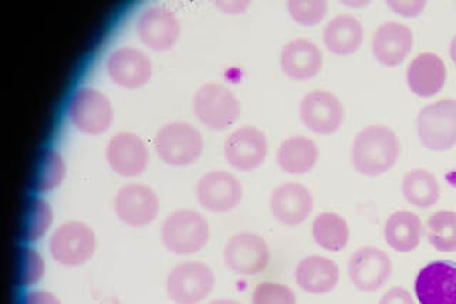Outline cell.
Returning <instances> with one entry per match:
<instances>
[{"label":"cell","instance_id":"obj_1","mask_svg":"<svg viewBox=\"0 0 456 304\" xmlns=\"http://www.w3.org/2000/svg\"><path fill=\"white\" fill-rule=\"evenodd\" d=\"M401 156V142L395 132L385 125L361 130L351 147V161L361 175L379 177L392 170Z\"/></svg>","mask_w":456,"mask_h":304},{"label":"cell","instance_id":"obj_2","mask_svg":"<svg viewBox=\"0 0 456 304\" xmlns=\"http://www.w3.org/2000/svg\"><path fill=\"white\" fill-rule=\"evenodd\" d=\"M210 236L208 220L194 209H175L161 223V244L175 256L196 255L206 248Z\"/></svg>","mask_w":456,"mask_h":304},{"label":"cell","instance_id":"obj_3","mask_svg":"<svg viewBox=\"0 0 456 304\" xmlns=\"http://www.w3.org/2000/svg\"><path fill=\"white\" fill-rule=\"evenodd\" d=\"M153 147L161 163L171 168H187L203 156V134L185 121H171L157 130Z\"/></svg>","mask_w":456,"mask_h":304},{"label":"cell","instance_id":"obj_4","mask_svg":"<svg viewBox=\"0 0 456 304\" xmlns=\"http://www.w3.org/2000/svg\"><path fill=\"white\" fill-rule=\"evenodd\" d=\"M97 251L96 232L82 220H68L49 237V253L64 268H78L92 260Z\"/></svg>","mask_w":456,"mask_h":304},{"label":"cell","instance_id":"obj_5","mask_svg":"<svg viewBox=\"0 0 456 304\" xmlns=\"http://www.w3.org/2000/svg\"><path fill=\"white\" fill-rule=\"evenodd\" d=\"M192 111L204 127L224 132L239 120L241 104L227 85L206 83L192 97Z\"/></svg>","mask_w":456,"mask_h":304},{"label":"cell","instance_id":"obj_6","mask_svg":"<svg viewBox=\"0 0 456 304\" xmlns=\"http://www.w3.org/2000/svg\"><path fill=\"white\" fill-rule=\"evenodd\" d=\"M68 117L78 132L99 137L113 124V104L104 92L94 87H80L69 100Z\"/></svg>","mask_w":456,"mask_h":304},{"label":"cell","instance_id":"obj_7","mask_svg":"<svg viewBox=\"0 0 456 304\" xmlns=\"http://www.w3.org/2000/svg\"><path fill=\"white\" fill-rule=\"evenodd\" d=\"M216 286L210 266L199 260L177 263L166 277V294L175 304H201Z\"/></svg>","mask_w":456,"mask_h":304},{"label":"cell","instance_id":"obj_8","mask_svg":"<svg viewBox=\"0 0 456 304\" xmlns=\"http://www.w3.org/2000/svg\"><path fill=\"white\" fill-rule=\"evenodd\" d=\"M417 132L425 148L448 151L456 146V100L446 99L420 110Z\"/></svg>","mask_w":456,"mask_h":304},{"label":"cell","instance_id":"obj_9","mask_svg":"<svg viewBox=\"0 0 456 304\" xmlns=\"http://www.w3.org/2000/svg\"><path fill=\"white\" fill-rule=\"evenodd\" d=\"M114 215L128 228H146L160 213V198L153 188L132 182L118 188L113 199Z\"/></svg>","mask_w":456,"mask_h":304},{"label":"cell","instance_id":"obj_10","mask_svg":"<svg viewBox=\"0 0 456 304\" xmlns=\"http://www.w3.org/2000/svg\"><path fill=\"white\" fill-rule=\"evenodd\" d=\"M270 246L261 235L239 232L225 244L223 260L228 269L241 276H256L270 265Z\"/></svg>","mask_w":456,"mask_h":304},{"label":"cell","instance_id":"obj_11","mask_svg":"<svg viewBox=\"0 0 456 304\" xmlns=\"http://www.w3.org/2000/svg\"><path fill=\"white\" fill-rule=\"evenodd\" d=\"M140 42L154 52H167L177 44L182 23L177 14L164 4H151L140 13L135 21Z\"/></svg>","mask_w":456,"mask_h":304},{"label":"cell","instance_id":"obj_12","mask_svg":"<svg viewBox=\"0 0 456 304\" xmlns=\"http://www.w3.org/2000/svg\"><path fill=\"white\" fill-rule=\"evenodd\" d=\"M242 196H244V189L241 182L234 173L228 171H208L197 180V202L208 212H232L241 204Z\"/></svg>","mask_w":456,"mask_h":304},{"label":"cell","instance_id":"obj_13","mask_svg":"<svg viewBox=\"0 0 456 304\" xmlns=\"http://www.w3.org/2000/svg\"><path fill=\"white\" fill-rule=\"evenodd\" d=\"M104 156L109 168L121 178L140 177L149 168V147L134 132L114 134L107 142Z\"/></svg>","mask_w":456,"mask_h":304},{"label":"cell","instance_id":"obj_14","mask_svg":"<svg viewBox=\"0 0 456 304\" xmlns=\"http://www.w3.org/2000/svg\"><path fill=\"white\" fill-rule=\"evenodd\" d=\"M346 110L341 100L327 90L306 92L299 103V118L311 132L331 135L342 125Z\"/></svg>","mask_w":456,"mask_h":304},{"label":"cell","instance_id":"obj_15","mask_svg":"<svg viewBox=\"0 0 456 304\" xmlns=\"http://www.w3.org/2000/svg\"><path fill=\"white\" fill-rule=\"evenodd\" d=\"M268 156L267 135L256 127L244 125L228 135L224 156L228 165L240 172H251L265 163Z\"/></svg>","mask_w":456,"mask_h":304},{"label":"cell","instance_id":"obj_16","mask_svg":"<svg viewBox=\"0 0 456 304\" xmlns=\"http://www.w3.org/2000/svg\"><path fill=\"white\" fill-rule=\"evenodd\" d=\"M106 71L120 89L139 90L151 80L153 63L142 49L118 47L107 57Z\"/></svg>","mask_w":456,"mask_h":304},{"label":"cell","instance_id":"obj_17","mask_svg":"<svg viewBox=\"0 0 456 304\" xmlns=\"http://www.w3.org/2000/svg\"><path fill=\"white\" fill-rule=\"evenodd\" d=\"M392 260L387 252L374 246H363L354 252L348 262V277L358 291L370 293L388 284Z\"/></svg>","mask_w":456,"mask_h":304},{"label":"cell","instance_id":"obj_18","mask_svg":"<svg viewBox=\"0 0 456 304\" xmlns=\"http://www.w3.org/2000/svg\"><path fill=\"white\" fill-rule=\"evenodd\" d=\"M419 304H456V262L435 260L424 266L415 279Z\"/></svg>","mask_w":456,"mask_h":304},{"label":"cell","instance_id":"obj_19","mask_svg":"<svg viewBox=\"0 0 456 304\" xmlns=\"http://www.w3.org/2000/svg\"><path fill=\"white\" fill-rule=\"evenodd\" d=\"M270 211L284 227H299L314 211V196L305 185L285 182L274 188L270 196Z\"/></svg>","mask_w":456,"mask_h":304},{"label":"cell","instance_id":"obj_20","mask_svg":"<svg viewBox=\"0 0 456 304\" xmlns=\"http://www.w3.org/2000/svg\"><path fill=\"white\" fill-rule=\"evenodd\" d=\"M324 63L322 52L308 39H294L282 47L280 66L294 82H308L317 77Z\"/></svg>","mask_w":456,"mask_h":304},{"label":"cell","instance_id":"obj_21","mask_svg":"<svg viewBox=\"0 0 456 304\" xmlns=\"http://www.w3.org/2000/svg\"><path fill=\"white\" fill-rule=\"evenodd\" d=\"M339 277L338 265L321 255L301 259L294 269V279L299 289L314 296L331 293L338 286Z\"/></svg>","mask_w":456,"mask_h":304},{"label":"cell","instance_id":"obj_22","mask_svg":"<svg viewBox=\"0 0 456 304\" xmlns=\"http://www.w3.org/2000/svg\"><path fill=\"white\" fill-rule=\"evenodd\" d=\"M412 47V30L396 21H387L379 26L372 40L375 59L387 68H396L403 63Z\"/></svg>","mask_w":456,"mask_h":304},{"label":"cell","instance_id":"obj_23","mask_svg":"<svg viewBox=\"0 0 456 304\" xmlns=\"http://www.w3.org/2000/svg\"><path fill=\"white\" fill-rule=\"evenodd\" d=\"M446 66L434 53L418 54L406 71V82L418 97H432L441 92L446 83Z\"/></svg>","mask_w":456,"mask_h":304},{"label":"cell","instance_id":"obj_24","mask_svg":"<svg viewBox=\"0 0 456 304\" xmlns=\"http://www.w3.org/2000/svg\"><path fill=\"white\" fill-rule=\"evenodd\" d=\"M277 165L289 175H305L317 166L320 149L305 135H292L280 144L277 149Z\"/></svg>","mask_w":456,"mask_h":304},{"label":"cell","instance_id":"obj_25","mask_svg":"<svg viewBox=\"0 0 456 304\" xmlns=\"http://www.w3.org/2000/svg\"><path fill=\"white\" fill-rule=\"evenodd\" d=\"M322 39L332 54L349 56L362 46V23L351 14H338L328 21Z\"/></svg>","mask_w":456,"mask_h":304},{"label":"cell","instance_id":"obj_26","mask_svg":"<svg viewBox=\"0 0 456 304\" xmlns=\"http://www.w3.org/2000/svg\"><path fill=\"white\" fill-rule=\"evenodd\" d=\"M384 236L389 248L399 253H408L419 246L424 236V225L415 213L396 211L385 222Z\"/></svg>","mask_w":456,"mask_h":304},{"label":"cell","instance_id":"obj_27","mask_svg":"<svg viewBox=\"0 0 456 304\" xmlns=\"http://www.w3.org/2000/svg\"><path fill=\"white\" fill-rule=\"evenodd\" d=\"M311 235L315 244L327 252L344 251L349 244L351 230L348 222L335 212H321L311 225Z\"/></svg>","mask_w":456,"mask_h":304},{"label":"cell","instance_id":"obj_28","mask_svg":"<svg viewBox=\"0 0 456 304\" xmlns=\"http://www.w3.org/2000/svg\"><path fill=\"white\" fill-rule=\"evenodd\" d=\"M403 198L417 208H431L441 198V185L431 171L417 168L406 173L403 180Z\"/></svg>","mask_w":456,"mask_h":304},{"label":"cell","instance_id":"obj_29","mask_svg":"<svg viewBox=\"0 0 456 304\" xmlns=\"http://www.w3.org/2000/svg\"><path fill=\"white\" fill-rule=\"evenodd\" d=\"M68 175V164L56 149H46L40 154L33 171L32 188L36 194L53 192L63 184Z\"/></svg>","mask_w":456,"mask_h":304},{"label":"cell","instance_id":"obj_30","mask_svg":"<svg viewBox=\"0 0 456 304\" xmlns=\"http://www.w3.org/2000/svg\"><path fill=\"white\" fill-rule=\"evenodd\" d=\"M53 208L42 196L28 199L21 223V239L26 244H36L49 234L53 225Z\"/></svg>","mask_w":456,"mask_h":304},{"label":"cell","instance_id":"obj_31","mask_svg":"<svg viewBox=\"0 0 456 304\" xmlns=\"http://www.w3.org/2000/svg\"><path fill=\"white\" fill-rule=\"evenodd\" d=\"M427 237L432 248L444 253L456 252V212L438 211L429 216Z\"/></svg>","mask_w":456,"mask_h":304},{"label":"cell","instance_id":"obj_32","mask_svg":"<svg viewBox=\"0 0 456 304\" xmlns=\"http://www.w3.org/2000/svg\"><path fill=\"white\" fill-rule=\"evenodd\" d=\"M46 275V262L37 249L28 248L21 249L19 252L18 265H16V280L19 286L30 287L42 282Z\"/></svg>","mask_w":456,"mask_h":304},{"label":"cell","instance_id":"obj_33","mask_svg":"<svg viewBox=\"0 0 456 304\" xmlns=\"http://www.w3.org/2000/svg\"><path fill=\"white\" fill-rule=\"evenodd\" d=\"M285 6L292 20L301 26L318 25L328 12L325 0H289Z\"/></svg>","mask_w":456,"mask_h":304},{"label":"cell","instance_id":"obj_34","mask_svg":"<svg viewBox=\"0 0 456 304\" xmlns=\"http://www.w3.org/2000/svg\"><path fill=\"white\" fill-rule=\"evenodd\" d=\"M251 304H297L296 292L278 282H261L254 287Z\"/></svg>","mask_w":456,"mask_h":304},{"label":"cell","instance_id":"obj_35","mask_svg":"<svg viewBox=\"0 0 456 304\" xmlns=\"http://www.w3.org/2000/svg\"><path fill=\"white\" fill-rule=\"evenodd\" d=\"M387 4L392 12L401 14V16H406V18H413V16L422 13L425 6H427V2H424V0H408V2H405V0H389Z\"/></svg>","mask_w":456,"mask_h":304},{"label":"cell","instance_id":"obj_36","mask_svg":"<svg viewBox=\"0 0 456 304\" xmlns=\"http://www.w3.org/2000/svg\"><path fill=\"white\" fill-rule=\"evenodd\" d=\"M20 304H61V299L56 294L43 289H33L25 293Z\"/></svg>","mask_w":456,"mask_h":304},{"label":"cell","instance_id":"obj_37","mask_svg":"<svg viewBox=\"0 0 456 304\" xmlns=\"http://www.w3.org/2000/svg\"><path fill=\"white\" fill-rule=\"evenodd\" d=\"M378 304H415L412 294L403 287H392Z\"/></svg>","mask_w":456,"mask_h":304},{"label":"cell","instance_id":"obj_38","mask_svg":"<svg viewBox=\"0 0 456 304\" xmlns=\"http://www.w3.org/2000/svg\"><path fill=\"white\" fill-rule=\"evenodd\" d=\"M216 6L220 9L221 12H225V13H242V12H246L248 9L249 2H216Z\"/></svg>","mask_w":456,"mask_h":304},{"label":"cell","instance_id":"obj_39","mask_svg":"<svg viewBox=\"0 0 456 304\" xmlns=\"http://www.w3.org/2000/svg\"><path fill=\"white\" fill-rule=\"evenodd\" d=\"M206 304H241L240 301L234 300V299L220 298L214 299V300L208 301Z\"/></svg>","mask_w":456,"mask_h":304},{"label":"cell","instance_id":"obj_40","mask_svg":"<svg viewBox=\"0 0 456 304\" xmlns=\"http://www.w3.org/2000/svg\"><path fill=\"white\" fill-rule=\"evenodd\" d=\"M449 56L452 59L453 63L456 64V36H453V39L451 40V44H449Z\"/></svg>","mask_w":456,"mask_h":304}]
</instances>
